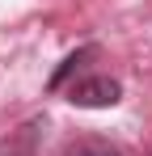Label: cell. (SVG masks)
Here are the masks:
<instances>
[{
	"mask_svg": "<svg viewBox=\"0 0 152 156\" xmlns=\"http://www.w3.org/2000/svg\"><path fill=\"white\" fill-rule=\"evenodd\" d=\"M59 156H123V148H118V144H110V139L89 135V139H72Z\"/></svg>",
	"mask_w": 152,
	"mask_h": 156,
	"instance_id": "obj_2",
	"label": "cell"
},
{
	"mask_svg": "<svg viewBox=\"0 0 152 156\" xmlns=\"http://www.w3.org/2000/svg\"><path fill=\"white\" fill-rule=\"evenodd\" d=\"M93 55H97V47H80V51H76V55H68V59H63V68H59V72L51 76V89H59V84H63V80L72 76L76 68L85 63V59H93Z\"/></svg>",
	"mask_w": 152,
	"mask_h": 156,
	"instance_id": "obj_3",
	"label": "cell"
},
{
	"mask_svg": "<svg viewBox=\"0 0 152 156\" xmlns=\"http://www.w3.org/2000/svg\"><path fill=\"white\" fill-rule=\"evenodd\" d=\"M68 101L80 105V110H106V105H118L123 101V84L114 76H101V72H93V76H80L68 84Z\"/></svg>",
	"mask_w": 152,
	"mask_h": 156,
	"instance_id": "obj_1",
	"label": "cell"
}]
</instances>
